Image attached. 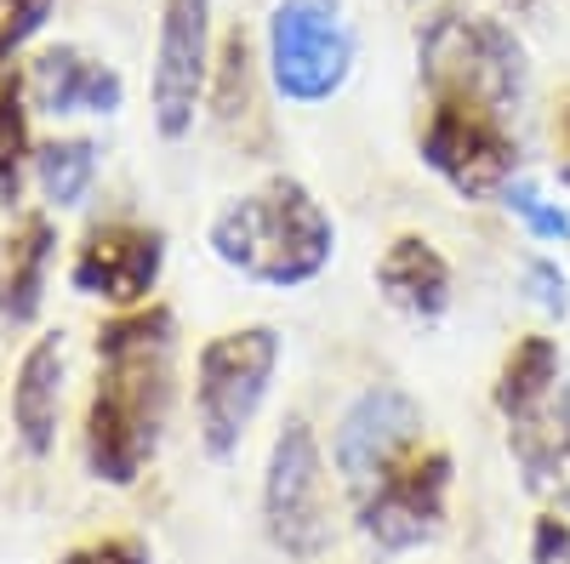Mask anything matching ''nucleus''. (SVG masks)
Masks as SVG:
<instances>
[{"label":"nucleus","mask_w":570,"mask_h":564,"mask_svg":"<svg viewBox=\"0 0 570 564\" xmlns=\"http://www.w3.org/2000/svg\"><path fill=\"white\" fill-rule=\"evenodd\" d=\"M98 376L80 422V462L86 474L131 491L166 445L171 405H177V314L166 303L126 308L98 325L91 343Z\"/></svg>","instance_id":"nucleus-1"},{"label":"nucleus","mask_w":570,"mask_h":564,"mask_svg":"<svg viewBox=\"0 0 570 564\" xmlns=\"http://www.w3.org/2000/svg\"><path fill=\"white\" fill-rule=\"evenodd\" d=\"M206 251L246 286L303 291L337 263V217L303 177H268L212 211Z\"/></svg>","instance_id":"nucleus-2"},{"label":"nucleus","mask_w":570,"mask_h":564,"mask_svg":"<svg viewBox=\"0 0 570 564\" xmlns=\"http://www.w3.org/2000/svg\"><path fill=\"white\" fill-rule=\"evenodd\" d=\"M285 365V337L274 325L252 319V325H228V332L206 337L195 354V439L206 451V462H234L246 451L252 428L263 422L274 383Z\"/></svg>","instance_id":"nucleus-3"},{"label":"nucleus","mask_w":570,"mask_h":564,"mask_svg":"<svg viewBox=\"0 0 570 564\" xmlns=\"http://www.w3.org/2000/svg\"><path fill=\"white\" fill-rule=\"evenodd\" d=\"M263 536L279 558L320 564L337 542V474H331V451L314 434L308 416H285L268 456H263V485H257Z\"/></svg>","instance_id":"nucleus-4"},{"label":"nucleus","mask_w":570,"mask_h":564,"mask_svg":"<svg viewBox=\"0 0 570 564\" xmlns=\"http://www.w3.org/2000/svg\"><path fill=\"white\" fill-rule=\"evenodd\" d=\"M416 63H422L428 98L480 103L502 120H519L531 69H525V46L497 18H480V12L428 18V29L416 34Z\"/></svg>","instance_id":"nucleus-5"},{"label":"nucleus","mask_w":570,"mask_h":564,"mask_svg":"<svg viewBox=\"0 0 570 564\" xmlns=\"http://www.w3.org/2000/svg\"><path fill=\"white\" fill-rule=\"evenodd\" d=\"M360 34L343 0H274L263 23V75L279 103L320 109L354 80Z\"/></svg>","instance_id":"nucleus-6"},{"label":"nucleus","mask_w":570,"mask_h":564,"mask_svg":"<svg viewBox=\"0 0 570 564\" xmlns=\"http://www.w3.org/2000/svg\"><path fill=\"white\" fill-rule=\"evenodd\" d=\"M451 485H456V462L445 445H422L416 456H405L383 485H371L365 496H354V531L365 547H376L383 558H405L422 553L445 536L451 520Z\"/></svg>","instance_id":"nucleus-7"},{"label":"nucleus","mask_w":570,"mask_h":564,"mask_svg":"<svg viewBox=\"0 0 570 564\" xmlns=\"http://www.w3.org/2000/svg\"><path fill=\"white\" fill-rule=\"evenodd\" d=\"M428 445V410L411 388L400 383H371L360 388L337 422H331V474L348 496H365L371 485H383L405 456Z\"/></svg>","instance_id":"nucleus-8"},{"label":"nucleus","mask_w":570,"mask_h":564,"mask_svg":"<svg viewBox=\"0 0 570 564\" xmlns=\"http://www.w3.org/2000/svg\"><path fill=\"white\" fill-rule=\"evenodd\" d=\"M422 160L451 195L462 200H502L508 182L519 177V137L513 120L480 109V103H451L434 98L422 120Z\"/></svg>","instance_id":"nucleus-9"},{"label":"nucleus","mask_w":570,"mask_h":564,"mask_svg":"<svg viewBox=\"0 0 570 564\" xmlns=\"http://www.w3.org/2000/svg\"><path fill=\"white\" fill-rule=\"evenodd\" d=\"M217 69L212 0H160L155 23V63H149V115L166 144H183L195 131Z\"/></svg>","instance_id":"nucleus-10"},{"label":"nucleus","mask_w":570,"mask_h":564,"mask_svg":"<svg viewBox=\"0 0 570 564\" xmlns=\"http://www.w3.org/2000/svg\"><path fill=\"white\" fill-rule=\"evenodd\" d=\"M160 274H166V234L131 217L91 222L69 251V291L115 314L149 308L160 291Z\"/></svg>","instance_id":"nucleus-11"},{"label":"nucleus","mask_w":570,"mask_h":564,"mask_svg":"<svg viewBox=\"0 0 570 564\" xmlns=\"http://www.w3.org/2000/svg\"><path fill=\"white\" fill-rule=\"evenodd\" d=\"M63 399H69V337L63 332H40L29 337V348L12 365V394H7V416H12V439L29 462H46L58 451V428H63Z\"/></svg>","instance_id":"nucleus-12"},{"label":"nucleus","mask_w":570,"mask_h":564,"mask_svg":"<svg viewBox=\"0 0 570 564\" xmlns=\"http://www.w3.org/2000/svg\"><path fill=\"white\" fill-rule=\"evenodd\" d=\"M23 91H29V109L52 115V120H75V115H120L126 103V86L120 75L80 52V46H46V52L23 69Z\"/></svg>","instance_id":"nucleus-13"},{"label":"nucleus","mask_w":570,"mask_h":564,"mask_svg":"<svg viewBox=\"0 0 570 564\" xmlns=\"http://www.w3.org/2000/svg\"><path fill=\"white\" fill-rule=\"evenodd\" d=\"M371 279L383 291V303L405 314L411 325H440L456 303V268L428 234H394L383 257H376Z\"/></svg>","instance_id":"nucleus-14"},{"label":"nucleus","mask_w":570,"mask_h":564,"mask_svg":"<svg viewBox=\"0 0 570 564\" xmlns=\"http://www.w3.org/2000/svg\"><path fill=\"white\" fill-rule=\"evenodd\" d=\"M58 246L63 240H58L52 211H18L12 228L0 234V325L7 332H29L40 319Z\"/></svg>","instance_id":"nucleus-15"},{"label":"nucleus","mask_w":570,"mask_h":564,"mask_svg":"<svg viewBox=\"0 0 570 564\" xmlns=\"http://www.w3.org/2000/svg\"><path fill=\"white\" fill-rule=\"evenodd\" d=\"M502 428H508V451L519 462V474H525V485L570 520V383L548 405H537L519 422H502Z\"/></svg>","instance_id":"nucleus-16"},{"label":"nucleus","mask_w":570,"mask_h":564,"mask_svg":"<svg viewBox=\"0 0 570 564\" xmlns=\"http://www.w3.org/2000/svg\"><path fill=\"white\" fill-rule=\"evenodd\" d=\"M98 166H104V149L91 137H46L35 149V166H29V182L40 195V211H75L91 200V182H98Z\"/></svg>","instance_id":"nucleus-17"},{"label":"nucleus","mask_w":570,"mask_h":564,"mask_svg":"<svg viewBox=\"0 0 570 564\" xmlns=\"http://www.w3.org/2000/svg\"><path fill=\"white\" fill-rule=\"evenodd\" d=\"M564 388V359H559V343L531 332V337H519L497 370V410L502 422H519V416H531L537 405H548L553 394Z\"/></svg>","instance_id":"nucleus-18"},{"label":"nucleus","mask_w":570,"mask_h":564,"mask_svg":"<svg viewBox=\"0 0 570 564\" xmlns=\"http://www.w3.org/2000/svg\"><path fill=\"white\" fill-rule=\"evenodd\" d=\"M29 91L23 75H0V206H18L23 200V182L35 166V137H29Z\"/></svg>","instance_id":"nucleus-19"},{"label":"nucleus","mask_w":570,"mask_h":564,"mask_svg":"<svg viewBox=\"0 0 570 564\" xmlns=\"http://www.w3.org/2000/svg\"><path fill=\"white\" fill-rule=\"evenodd\" d=\"M502 206L519 217V228H525L537 246H570V206L553 200L548 188H537L531 177H513L508 195H502Z\"/></svg>","instance_id":"nucleus-20"},{"label":"nucleus","mask_w":570,"mask_h":564,"mask_svg":"<svg viewBox=\"0 0 570 564\" xmlns=\"http://www.w3.org/2000/svg\"><path fill=\"white\" fill-rule=\"evenodd\" d=\"M52 7L58 0H0V75H7V63L46 29Z\"/></svg>","instance_id":"nucleus-21"},{"label":"nucleus","mask_w":570,"mask_h":564,"mask_svg":"<svg viewBox=\"0 0 570 564\" xmlns=\"http://www.w3.org/2000/svg\"><path fill=\"white\" fill-rule=\"evenodd\" d=\"M525 297H531L548 319H564V314H570V274L559 268V257H548V251L525 257Z\"/></svg>","instance_id":"nucleus-22"},{"label":"nucleus","mask_w":570,"mask_h":564,"mask_svg":"<svg viewBox=\"0 0 570 564\" xmlns=\"http://www.w3.org/2000/svg\"><path fill=\"white\" fill-rule=\"evenodd\" d=\"M58 564H155V547L142 536H98V542L69 547Z\"/></svg>","instance_id":"nucleus-23"},{"label":"nucleus","mask_w":570,"mask_h":564,"mask_svg":"<svg viewBox=\"0 0 570 564\" xmlns=\"http://www.w3.org/2000/svg\"><path fill=\"white\" fill-rule=\"evenodd\" d=\"M531 564H570V520L564 513H542L531 525Z\"/></svg>","instance_id":"nucleus-24"},{"label":"nucleus","mask_w":570,"mask_h":564,"mask_svg":"<svg viewBox=\"0 0 570 564\" xmlns=\"http://www.w3.org/2000/svg\"><path fill=\"white\" fill-rule=\"evenodd\" d=\"M559 149H564V160H570V98H564V109H559Z\"/></svg>","instance_id":"nucleus-25"}]
</instances>
